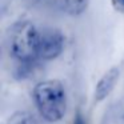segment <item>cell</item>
<instances>
[{
  "label": "cell",
  "mask_w": 124,
  "mask_h": 124,
  "mask_svg": "<svg viewBox=\"0 0 124 124\" xmlns=\"http://www.w3.org/2000/svg\"><path fill=\"white\" fill-rule=\"evenodd\" d=\"M40 28L32 22L20 20L11 27L8 33L9 55L19 65H33L39 62Z\"/></svg>",
  "instance_id": "cell-1"
},
{
  "label": "cell",
  "mask_w": 124,
  "mask_h": 124,
  "mask_svg": "<svg viewBox=\"0 0 124 124\" xmlns=\"http://www.w3.org/2000/svg\"><path fill=\"white\" fill-rule=\"evenodd\" d=\"M36 109L48 123H57L64 117L68 107V97L64 84L60 80L39 81L32 89Z\"/></svg>",
  "instance_id": "cell-2"
},
{
  "label": "cell",
  "mask_w": 124,
  "mask_h": 124,
  "mask_svg": "<svg viewBox=\"0 0 124 124\" xmlns=\"http://www.w3.org/2000/svg\"><path fill=\"white\" fill-rule=\"evenodd\" d=\"M65 48V36L60 30L54 27L40 28L39 62H51L63 54Z\"/></svg>",
  "instance_id": "cell-3"
},
{
  "label": "cell",
  "mask_w": 124,
  "mask_h": 124,
  "mask_svg": "<svg viewBox=\"0 0 124 124\" xmlns=\"http://www.w3.org/2000/svg\"><path fill=\"white\" fill-rule=\"evenodd\" d=\"M120 78V67L115 65L111 67L108 71H105L103 73V76L99 79V81L96 83L93 89V103L99 104V103L104 101L115 89L116 84Z\"/></svg>",
  "instance_id": "cell-4"
},
{
  "label": "cell",
  "mask_w": 124,
  "mask_h": 124,
  "mask_svg": "<svg viewBox=\"0 0 124 124\" xmlns=\"http://www.w3.org/2000/svg\"><path fill=\"white\" fill-rule=\"evenodd\" d=\"M49 3L70 16H79L88 8L89 0H49Z\"/></svg>",
  "instance_id": "cell-5"
},
{
  "label": "cell",
  "mask_w": 124,
  "mask_h": 124,
  "mask_svg": "<svg viewBox=\"0 0 124 124\" xmlns=\"http://www.w3.org/2000/svg\"><path fill=\"white\" fill-rule=\"evenodd\" d=\"M6 124H39L36 117L27 111H16L8 117Z\"/></svg>",
  "instance_id": "cell-6"
},
{
  "label": "cell",
  "mask_w": 124,
  "mask_h": 124,
  "mask_svg": "<svg viewBox=\"0 0 124 124\" xmlns=\"http://www.w3.org/2000/svg\"><path fill=\"white\" fill-rule=\"evenodd\" d=\"M72 124H88V123H87L85 116H84V113H83V111H81V109H78V111H76V113L73 115Z\"/></svg>",
  "instance_id": "cell-7"
},
{
  "label": "cell",
  "mask_w": 124,
  "mask_h": 124,
  "mask_svg": "<svg viewBox=\"0 0 124 124\" xmlns=\"http://www.w3.org/2000/svg\"><path fill=\"white\" fill-rule=\"evenodd\" d=\"M112 4L117 11L124 12V0H112Z\"/></svg>",
  "instance_id": "cell-8"
},
{
  "label": "cell",
  "mask_w": 124,
  "mask_h": 124,
  "mask_svg": "<svg viewBox=\"0 0 124 124\" xmlns=\"http://www.w3.org/2000/svg\"><path fill=\"white\" fill-rule=\"evenodd\" d=\"M123 119H124V115H123Z\"/></svg>",
  "instance_id": "cell-9"
}]
</instances>
